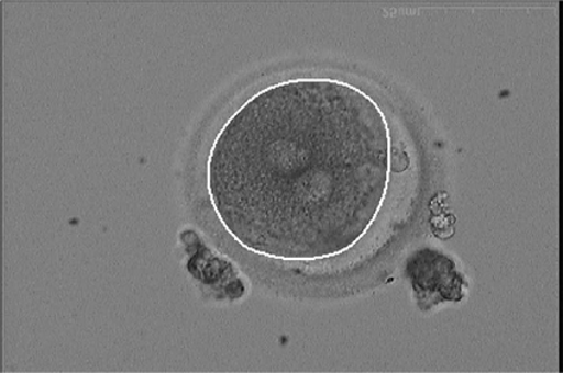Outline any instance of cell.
Returning <instances> with one entry per match:
<instances>
[{
	"label": "cell",
	"mask_w": 563,
	"mask_h": 373,
	"mask_svg": "<svg viewBox=\"0 0 563 373\" xmlns=\"http://www.w3.org/2000/svg\"><path fill=\"white\" fill-rule=\"evenodd\" d=\"M390 129L350 83L297 79L265 88L228 120L207 161L214 213L245 250L320 261L351 250L382 212Z\"/></svg>",
	"instance_id": "obj_1"
},
{
	"label": "cell",
	"mask_w": 563,
	"mask_h": 373,
	"mask_svg": "<svg viewBox=\"0 0 563 373\" xmlns=\"http://www.w3.org/2000/svg\"><path fill=\"white\" fill-rule=\"evenodd\" d=\"M409 276L417 293L440 295L442 301L464 298V278L455 270L451 258L435 250H420L409 261Z\"/></svg>",
	"instance_id": "obj_2"
}]
</instances>
